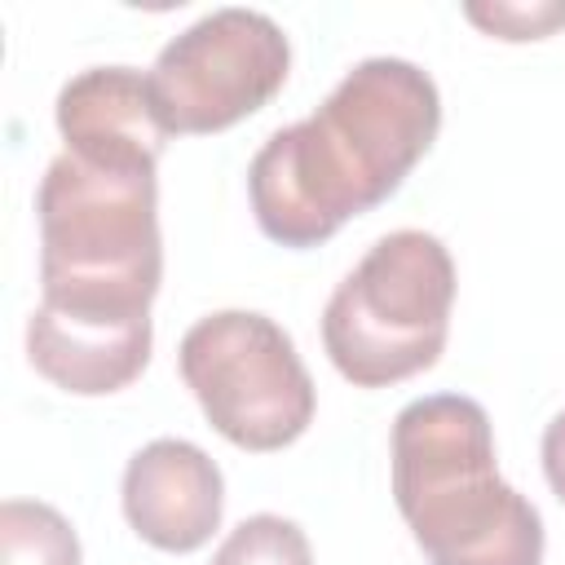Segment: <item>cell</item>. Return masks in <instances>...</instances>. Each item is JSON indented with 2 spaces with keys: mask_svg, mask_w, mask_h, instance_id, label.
<instances>
[{
  "mask_svg": "<svg viewBox=\"0 0 565 565\" xmlns=\"http://www.w3.org/2000/svg\"><path fill=\"white\" fill-rule=\"evenodd\" d=\"M393 499L428 565H543V516L499 477L490 415L463 393L397 411Z\"/></svg>",
  "mask_w": 565,
  "mask_h": 565,
  "instance_id": "7a4b0ae2",
  "label": "cell"
},
{
  "mask_svg": "<svg viewBox=\"0 0 565 565\" xmlns=\"http://www.w3.org/2000/svg\"><path fill=\"white\" fill-rule=\"evenodd\" d=\"M207 565H313V552L296 521L278 512H256L225 534Z\"/></svg>",
  "mask_w": 565,
  "mask_h": 565,
  "instance_id": "8fae6325",
  "label": "cell"
},
{
  "mask_svg": "<svg viewBox=\"0 0 565 565\" xmlns=\"http://www.w3.org/2000/svg\"><path fill=\"white\" fill-rule=\"evenodd\" d=\"M150 318L141 322H106V318H71L35 305L26 318V358L31 366L75 397H106L128 388L150 362Z\"/></svg>",
  "mask_w": 565,
  "mask_h": 565,
  "instance_id": "9c48e42d",
  "label": "cell"
},
{
  "mask_svg": "<svg viewBox=\"0 0 565 565\" xmlns=\"http://www.w3.org/2000/svg\"><path fill=\"white\" fill-rule=\"evenodd\" d=\"M441 97L406 57L358 62L300 124L265 137L247 168V194L265 238L318 247L344 221L380 207L428 154Z\"/></svg>",
  "mask_w": 565,
  "mask_h": 565,
  "instance_id": "6da1fadb",
  "label": "cell"
},
{
  "mask_svg": "<svg viewBox=\"0 0 565 565\" xmlns=\"http://www.w3.org/2000/svg\"><path fill=\"white\" fill-rule=\"evenodd\" d=\"M455 260L428 230H393L366 247L322 309L331 366L358 388L428 371L450 335Z\"/></svg>",
  "mask_w": 565,
  "mask_h": 565,
  "instance_id": "277c9868",
  "label": "cell"
},
{
  "mask_svg": "<svg viewBox=\"0 0 565 565\" xmlns=\"http://www.w3.org/2000/svg\"><path fill=\"white\" fill-rule=\"evenodd\" d=\"M177 366L207 424L238 450H282L313 424V380L291 335L256 309L199 318L181 335Z\"/></svg>",
  "mask_w": 565,
  "mask_h": 565,
  "instance_id": "5b68a950",
  "label": "cell"
},
{
  "mask_svg": "<svg viewBox=\"0 0 565 565\" xmlns=\"http://www.w3.org/2000/svg\"><path fill=\"white\" fill-rule=\"evenodd\" d=\"M57 132L66 154L115 172H154L168 124L154 106L150 75L132 66H88L57 93Z\"/></svg>",
  "mask_w": 565,
  "mask_h": 565,
  "instance_id": "52a82bcc",
  "label": "cell"
},
{
  "mask_svg": "<svg viewBox=\"0 0 565 565\" xmlns=\"http://www.w3.org/2000/svg\"><path fill=\"white\" fill-rule=\"evenodd\" d=\"M463 18L499 40H543L565 26V0H530V4L525 0H494V4L468 0Z\"/></svg>",
  "mask_w": 565,
  "mask_h": 565,
  "instance_id": "7c38bea8",
  "label": "cell"
},
{
  "mask_svg": "<svg viewBox=\"0 0 565 565\" xmlns=\"http://www.w3.org/2000/svg\"><path fill=\"white\" fill-rule=\"evenodd\" d=\"M287 66L291 44L269 13L212 9L159 49L150 93L172 137L225 132L287 84Z\"/></svg>",
  "mask_w": 565,
  "mask_h": 565,
  "instance_id": "8992f818",
  "label": "cell"
},
{
  "mask_svg": "<svg viewBox=\"0 0 565 565\" xmlns=\"http://www.w3.org/2000/svg\"><path fill=\"white\" fill-rule=\"evenodd\" d=\"M40 305L71 318L141 322L163 278L154 172H115L57 154L35 190Z\"/></svg>",
  "mask_w": 565,
  "mask_h": 565,
  "instance_id": "3957f363",
  "label": "cell"
},
{
  "mask_svg": "<svg viewBox=\"0 0 565 565\" xmlns=\"http://www.w3.org/2000/svg\"><path fill=\"white\" fill-rule=\"evenodd\" d=\"M221 508V468L185 437H154L124 468V516L159 552H199L216 534Z\"/></svg>",
  "mask_w": 565,
  "mask_h": 565,
  "instance_id": "ba28073f",
  "label": "cell"
},
{
  "mask_svg": "<svg viewBox=\"0 0 565 565\" xmlns=\"http://www.w3.org/2000/svg\"><path fill=\"white\" fill-rule=\"evenodd\" d=\"M543 472H547V486L552 494L565 503V411L547 424L543 433Z\"/></svg>",
  "mask_w": 565,
  "mask_h": 565,
  "instance_id": "4fadbf2b",
  "label": "cell"
},
{
  "mask_svg": "<svg viewBox=\"0 0 565 565\" xmlns=\"http://www.w3.org/2000/svg\"><path fill=\"white\" fill-rule=\"evenodd\" d=\"M0 565H79V539L57 508L40 499H4Z\"/></svg>",
  "mask_w": 565,
  "mask_h": 565,
  "instance_id": "30bf717a",
  "label": "cell"
}]
</instances>
